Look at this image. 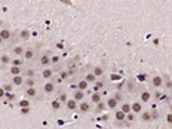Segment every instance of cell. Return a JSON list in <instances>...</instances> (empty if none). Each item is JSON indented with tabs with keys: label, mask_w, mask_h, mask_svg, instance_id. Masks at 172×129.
Wrapping results in <instances>:
<instances>
[{
	"label": "cell",
	"mask_w": 172,
	"mask_h": 129,
	"mask_svg": "<svg viewBox=\"0 0 172 129\" xmlns=\"http://www.w3.org/2000/svg\"><path fill=\"white\" fill-rule=\"evenodd\" d=\"M39 65L40 67H50L52 65V62H50V55H49V52H46V53H43L42 56H40V59H39Z\"/></svg>",
	"instance_id": "obj_1"
},
{
	"label": "cell",
	"mask_w": 172,
	"mask_h": 129,
	"mask_svg": "<svg viewBox=\"0 0 172 129\" xmlns=\"http://www.w3.org/2000/svg\"><path fill=\"white\" fill-rule=\"evenodd\" d=\"M22 56H24L25 61H33V58L36 56V49H33V47H27Z\"/></svg>",
	"instance_id": "obj_2"
},
{
	"label": "cell",
	"mask_w": 172,
	"mask_h": 129,
	"mask_svg": "<svg viewBox=\"0 0 172 129\" xmlns=\"http://www.w3.org/2000/svg\"><path fill=\"white\" fill-rule=\"evenodd\" d=\"M77 110H79L80 113H89V111H90V104H89V102H86V101H80V104H79Z\"/></svg>",
	"instance_id": "obj_3"
},
{
	"label": "cell",
	"mask_w": 172,
	"mask_h": 129,
	"mask_svg": "<svg viewBox=\"0 0 172 129\" xmlns=\"http://www.w3.org/2000/svg\"><path fill=\"white\" fill-rule=\"evenodd\" d=\"M25 96H27V98H36V96H37V89H36L34 86L25 87Z\"/></svg>",
	"instance_id": "obj_4"
},
{
	"label": "cell",
	"mask_w": 172,
	"mask_h": 129,
	"mask_svg": "<svg viewBox=\"0 0 172 129\" xmlns=\"http://www.w3.org/2000/svg\"><path fill=\"white\" fill-rule=\"evenodd\" d=\"M65 105H67V110H70V111H74V110H77V101L73 98V99H67L65 101Z\"/></svg>",
	"instance_id": "obj_5"
},
{
	"label": "cell",
	"mask_w": 172,
	"mask_h": 129,
	"mask_svg": "<svg viewBox=\"0 0 172 129\" xmlns=\"http://www.w3.org/2000/svg\"><path fill=\"white\" fill-rule=\"evenodd\" d=\"M24 80H25V77H22L21 74H16V76L12 77V85L13 86H22L24 85Z\"/></svg>",
	"instance_id": "obj_6"
},
{
	"label": "cell",
	"mask_w": 172,
	"mask_h": 129,
	"mask_svg": "<svg viewBox=\"0 0 172 129\" xmlns=\"http://www.w3.org/2000/svg\"><path fill=\"white\" fill-rule=\"evenodd\" d=\"M24 52H25V47H24V46H21V44H18V46H13V47H12V53H13L15 56H21V55H24Z\"/></svg>",
	"instance_id": "obj_7"
},
{
	"label": "cell",
	"mask_w": 172,
	"mask_h": 129,
	"mask_svg": "<svg viewBox=\"0 0 172 129\" xmlns=\"http://www.w3.org/2000/svg\"><path fill=\"white\" fill-rule=\"evenodd\" d=\"M0 36H1V39L4 40V42H7V40H10L12 39V31L10 30H6V28H0Z\"/></svg>",
	"instance_id": "obj_8"
},
{
	"label": "cell",
	"mask_w": 172,
	"mask_h": 129,
	"mask_svg": "<svg viewBox=\"0 0 172 129\" xmlns=\"http://www.w3.org/2000/svg\"><path fill=\"white\" fill-rule=\"evenodd\" d=\"M130 110H132L135 114H136V113H141V111H142V104L138 102V101H135V102L130 104Z\"/></svg>",
	"instance_id": "obj_9"
},
{
	"label": "cell",
	"mask_w": 172,
	"mask_h": 129,
	"mask_svg": "<svg viewBox=\"0 0 172 129\" xmlns=\"http://www.w3.org/2000/svg\"><path fill=\"white\" fill-rule=\"evenodd\" d=\"M52 76H53V70H50V67H44V70L42 71V77H43V79L49 80Z\"/></svg>",
	"instance_id": "obj_10"
},
{
	"label": "cell",
	"mask_w": 172,
	"mask_h": 129,
	"mask_svg": "<svg viewBox=\"0 0 172 129\" xmlns=\"http://www.w3.org/2000/svg\"><path fill=\"white\" fill-rule=\"evenodd\" d=\"M10 61H12V58H10L9 53H1V55H0V62H1L3 65H9Z\"/></svg>",
	"instance_id": "obj_11"
},
{
	"label": "cell",
	"mask_w": 172,
	"mask_h": 129,
	"mask_svg": "<svg viewBox=\"0 0 172 129\" xmlns=\"http://www.w3.org/2000/svg\"><path fill=\"white\" fill-rule=\"evenodd\" d=\"M9 73H10L12 76L21 74V73H22V67H19V65H12V64H10V70H9Z\"/></svg>",
	"instance_id": "obj_12"
},
{
	"label": "cell",
	"mask_w": 172,
	"mask_h": 129,
	"mask_svg": "<svg viewBox=\"0 0 172 129\" xmlns=\"http://www.w3.org/2000/svg\"><path fill=\"white\" fill-rule=\"evenodd\" d=\"M73 98H74L76 101H83V98H85V93H83V90H80V89H74Z\"/></svg>",
	"instance_id": "obj_13"
},
{
	"label": "cell",
	"mask_w": 172,
	"mask_h": 129,
	"mask_svg": "<svg viewBox=\"0 0 172 129\" xmlns=\"http://www.w3.org/2000/svg\"><path fill=\"white\" fill-rule=\"evenodd\" d=\"M139 101L141 102H148L150 99H151V93L148 92V90H144V92H141V95H139Z\"/></svg>",
	"instance_id": "obj_14"
},
{
	"label": "cell",
	"mask_w": 172,
	"mask_h": 129,
	"mask_svg": "<svg viewBox=\"0 0 172 129\" xmlns=\"http://www.w3.org/2000/svg\"><path fill=\"white\" fill-rule=\"evenodd\" d=\"M43 90H44V93H52L55 90V85L52 82H46L44 86H43Z\"/></svg>",
	"instance_id": "obj_15"
},
{
	"label": "cell",
	"mask_w": 172,
	"mask_h": 129,
	"mask_svg": "<svg viewBox=\"0 0 172 129\" xmlns=\"http://www.w3.org/2000/svg\"><path fill=\"white\" fill-rule=\"evenodd\" d=\"M125 119H126V113L125 111H122V110L116 111V120L117 122H125Z\"/></svg>",
	"instance_id": "obj_16"
},
{
	"label": "cell",
	"mask_w": 172,
	"mask_h": 129,
	"mask_svg": "<svg viewBox=\"0 0 172 129\" xmlns=\"http://www.w3.org/2000/svg\"><path fill=\"white\" fill-rule=\"evenodd\" d=\"M117 104H119V101H117L116 98H110V99H108V102H107L108 108H111V110H114V108L117 107Z\"/></svg>",
	"instance_id": "obj_17"
},
{
	"label": "cell",
	"mask_w": 172,
	"mask_h": 129,
	"mask_svg": "<svg viewBox=\"0 0 172 129\" xmlns=\"http://www.w3.org/2000/svg\"><path fill=\"white\" fill-rule=\"evenodd\" d=\"M34 85H36L34 77H25V80H24V86L25 87H30V86H34Z\"/></svg>",
	"instance_id": "obj_18"
},
{
	"label": "cell",
	"mask_w": 172,
	"mask_h": 129,
	"mask_svg": "<svg viewBox=\"0 0 172 129\" xmlns=\"http://www.w3.org/2000/svg\"><path fill=\"white\" fill-rule=\"evenodd\" d=\"M85 80H86V82H89V83H95L96 76L93 74V71H92V73H87V74L85 76Z\"/></svg>",
	"instance_id": "obj_19"
},
{
	"label": "cell",
	"mask_w": 172,
	"mask_h": 129,
	"mask_svg": "<svg viewBox=\"0 0 172 129\" xmlns=\"http://www.w3.org/2000/svg\"><path fill=\"white\" fill-rule=\"evenodd\" d=\"M87 86H89V82H86L85 79H83V80H80V82L77 83V89H80V90L85 92L86 89H87Z\"/></svg>",
	"instance_id": "obj_20"
},
{
	"label": "cell",
	"mask_w": 172,
	"mask_h": 129,
	"mask_svg": "<svg viewBox=\"0 0 172 129\" xmlns=\"http://www.w3.org/2000/svg\"><path fill=\"white\" fill-rule=\"evenodd\" d=\"M24 61H25V59H21V58H12L10 64H12V65H19V67H22V65H24Z\"/></svg>",
	"instance_id": "obj_21"
},
{
	"label": "cell",
	"mask_w": 172,
	"mask_h": 129,
	"mask_svg": "<svg viewBox=\"0 0 172 129\" xmlns=\"http://www.w3.org/2000/svg\"><path fill=\"white\" fill-rule=\"evenodd\" d=\"M153 86L154 87H160L162 86V77H159V76H156V77H153Z\"/></svg>",
	"instance_id": "obj_22"
},
{
	"label": "cell",
	"mask_w": 172,
	"mask_h": 129,
	"mask_svg": "<svg viewBox=\"0 0 172 129\" xmlns=\"http://www.w3.org/2000/svg\"><path fill=\"white\" fill-rule=\"evenodd\" d=\"M141 119H142L144 122H150V120H151V114H150V111H145V113L141 111Z\"/></svg>",
	"instance_id": "obj_23"
},
{
	"label": "cell",
	"mask_w": 172,
	"mask_h": 129,
	"mask_svg": "<svg viewBox=\"0 0 172 129\" xmlns=\"http://www.w3.org/2000/svg\"><path fill=\"white\" fill-rule=\"evenodd\" d=\"M90 99H92V102H96V104H99V102H101V95H99L98 92H95V93L90 96Z\"/></svg>",
	"instance_id": "obj_24"
},
{
	"label": "cell",
	"mask_w": 172,
	"mask_h": 129,
	"mask_svg": "<svg viewBox=\"0 0 172 129\" xmlns=\"http://www.w3.org/2000/svg\"><path fill=\"white\" fill-rule=\"evenodd\" d=\"M93 74H95L96 77H101V76L104 74V70H102L101 67H95V68H93Z\"/></svg>",
	"instance_id": "obj_25"
},
{
	"label": "cell",
	"mask_w": 172,
	"mask_h": 129,
	"mask_svg": "<svg viewBox=\"0 0 172 129\" xmlns=\"http://www.w3.org/2000/svg\"><path fill=\"white\" fill-rule=\"evenodd\" d=\"M21 39L22 40H28L30 39V31L28 30H22L21 31Z\"/></svg>",
	"instance_id": "obj_26"
},
{
	"label": "cell",
	"mask_w": 172,
	"mask_h": 129,
	"mask_svg": "<svg viewBox=\"0 0 172 129\" xmlns=\"http://www.w3.org/2000/svg\"><path fill=\"white\" fill-rule=\"evenodd\" d=\"M102 86H104V82H101V80H99V82H96V80H95V86H93V90H95V92H98L99 89H102Z\"/></svg>",
	"instance_id": "obj_27"
},
{
	"label": "cell",
	"mask_w": 172,
	"mask_h": 129,
	"mask_svg": "<svg viewBox=\"0 0 172 129\" xmlns=\"http://www.w3.org/2000/svg\"><path fill=\"white\" fill-rule=\"evenodd\" d=\"M122 111H125L126 114L130 113V111H132V110H130V104H123V105H122Z\"/></svg>",
	"instance_id": "obj_28"
},
{
	"label": "cell",
	"mask_w": 172,
	"mask_h": 129,
	"mask_svg": "<svg viewBox=\"0 0 172 129\" xmlns=\"http://www.w3.org/2000/svg\"><path fill=\"white\" fill-rule=\"evenodd\" d=\"M19 105H21V107H28V105H30V101L22 99V101H19Z\"/></svg>",
	"instance_id": "obj_29"
},
{
	"label": "cell",
	"mask_w": 172,
	"mask_h": 129,
	"mask_svg": "<svg viewBox=\"0 0 172 129\" xmlns=\"http://www.w3.org/2000/svg\"><path fill=\"white\" fill-rule=\"evenodd\" d=\"M3 89H4V92H10V90L13 89V85H12V83H10V85H4Z\"/></svg>",
	"instance_id": "obj_30"
},
{
	"label": "cell",
	"mask_w": 172,
	"mask_h": 129,
	"mask_svg": "<svg viewBox=\"0 0 172 129\" xmlns=\"http://www.w3.org/2000/svg\"><path fill=\"white\" fill-rule=\"evenodd\" d=\"M59 61V56H56V55H53V56H50V62L52 64H56Z\"/></svg>",
	"instance_id": "obj_31"
},
{
	"label": "cell",
	"mask_w": 172,
	"mask_h": 129,
	"mask_svg": "<svg viewBox=\"0 0 172 129\" xmlns=\"http://www.w3.org/2000/svg\"><path fill=\"white\" fill-rule=\"evenodd\" d=\"M138 80H139V82H144V80H147V74H139V76H138Z\"/></svg>",
	"instance_id": "obj_32"
},
{
	"label": "cell",
	"mask_w": 172,
	"mask_h": 129,
	"mask_svg": "<svg viewBox=\"0 0 172 129\" xmlns=\"http://www.w3.org/2000/svg\"><path fill=\"white\" fill-rule=\"evenodd\" d=\"M52 107H53V108H59V102H58V101H55V102L52 104Z\"/></svg>",
	"instance_id": "obj_33"
},
{
	"label": "cell",
	"mask_w": 172,
	"mask_h": 129,
	"mask_svg": "<svg viewBox=\"0 0 172 129\" xmlns=\"http://www.w3.org/2000/svg\"><path fill=\"white\" fill-rule=\"evenodd\" d=\"M166 119H168V122H169V123H172V114H168V117H166Z\"/></svg>",
	"instance_id": "obj_34"
},
{
	"label": "cell",
	"mask_w": 172,
	"mask_h": 129,
	"mask_svg": "<svg viewBox=\"0 0 172 129\" xmlns=\"http://www.w3.org/2000/svg\"><path fill=\"white\" fill-rule=\"evenodd\" d=\"M3 67H4V65H3V64L0 62V70H3Z\"/></svg>",
	"instance_id": "obj_35"
},
{
	"label": "cell",
	"mask_w": 172,
	"mask_h": 129,
	"mask_svg": "<svg viewBox=\"0 0 172 129\" xmlns=\"http://www.w3.org/2000/svg\"><path fill=\"white\" fill-rule=\"evenodd\" d=\"M1 27H3V21L0 19V28H1Z\"/></svg>",
	"instance_id": "obj_36"
},
{
	"label": "cell",
	"mask_w": 172,
	"mask_h": 129,
	"mask_svg": "<svg viewBox=\"0 0 172 129\" xmlns=\"http://www.w3.org/2000/svg\"><path fill=\"white\" fill-rule=\"evenodd\" d=\"M3 42H4V40H3V39H1V36H0V44H1Z\"/></svg>",
	"instance_id": "obj_37"
}]
</instances>
